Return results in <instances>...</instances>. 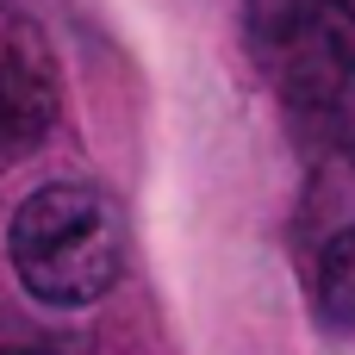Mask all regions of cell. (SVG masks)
Here are the masks:
<instances>
[{"label":"cell","instance_id":"cell-2","mask_svg":"<svg viewBox=\"0 0 355 355\" xmlns=\"http://www.w3.org/2000/svg\"><path fill=\"white\" fill-rule=\"evenodd\" d=\"M56 106H62V81L37 12L25 0H0V168L25 162L50 137Z\"/></svg>","mask_w":355,"mask_h":355},{"label":"cell","instance_id":"cell-1","mask_svg":"<svg viewBox=\"0 0 355 355\" xmlns=\"http://www.w3.org/2000/svg\"><path fill=\"white\" fill-rule=\"evenodd\" d=\"M6 250H12V268H19L31 300H44V306H94L119 281L125 225H119V206L100 187L56 181V187H37L12 212Z\"/></svg>","mask_w":355,"mask_h":355},{"label":"cell","instance_id":"cell-3","mask_svg":"<svg viewBox=\"0 0 355 355\" xmlns=\"http://www.w3.org/2000/svg\"><path fill=\"white\" fill-rule=\"evenodd\" d=\"M318 287H324V312H331V324L355 331V231H343V237L324 250V275H318Z\"/></svg>","mask_w":355,"mask_h":355}]
</instances>
